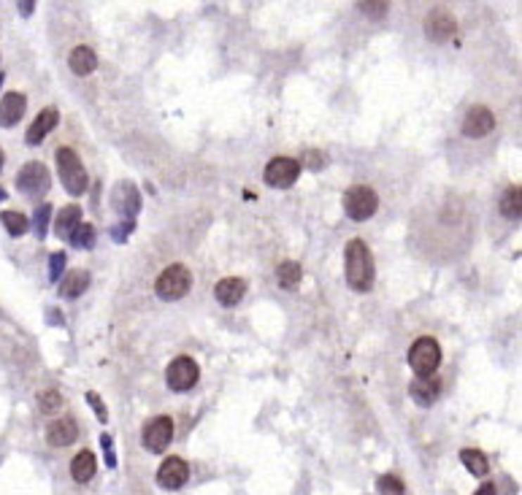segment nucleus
Returning a JSON list of instances; mask_svg holds the SVG:
<instances>
[{
    "mask_svg": "<svg viewBox=\"0 0 522 495\" xmlns=\"http://www.w3.org/2000/svg\"><path fill=\"white\" fill-rule=\"evenodd\" d=\"M344 263H347V284L355 290V292H368L374 287V276H376V268H374V255L368 249L366 241L355 238L347 244V252H344Z\"/></svg>",
    "mask_w": 522,
    "mask_h": 495,
    "instance_id": "obj_1",
    "label": "nucleus"
},
{
    "mask_svg": "<svg viewBox=\"0 0 522 495\" xmlns=\"http://www.w3.org/2000/svg\"><path fill=\"white\" fill-rule=\"evenodd\" d=\"M54 158H57V171H60V179H63V187L70 195H84V190H87V171H84L79 155L70 146H60Z\"/></svg>",
    "mask_w": 522,
    "mask_h": 495,
    "instance_id": "obj_2",
    "label": "nucleus"
},
{
    "mask_svg": "<svg viewBox=\"0 0 522 495\" xmlns=\"http://www.w3.org/2000/svg\"><path fill=\"white\" fill-rule=\"evenodd\" d=\"M190 287H192V274H190V268L182 266V263L168 266L160 276H157V282H155L157 295H160L163 301H179V298H184V295L190 292Z\"/></svg>",
    "mask_w": 522,
    "mask_h": 495,
    "instance_id": "obj_3",
    "label": "nucleus"
},
{
    "mask_svg": "<svg viewBox=\"0 0 522 495\" xmlns=\"http://www.w3.org/2000/svg\"><path fill=\"white\" fill-rule=\"evenodd\" d=\"M379 209V195L366 184H355L344 193V212L355 222H366Z\"/></svg>",
    "mask_w": 522,
    "mask_h": 495,
    "instance_id": "obj_4",
    "label": "nucleus"
},
{
    "mask_svg": "<svg viewBox=\"0 0 522 495\" xmlns=\"http://www.w3.org/2000/svg\"><path fill=\"white\" fill-rule=\"evenodd\" d=\"M438 363H441V347H438L435 338L422 336L412 344V349H409V366L414 368L417 376H433Z\"/></svg>",
    "mask_w": 522,
    "mask_h": 495,
    "instance_id": "obj_5",
    "label": "nucleus"
},
{
    "mask_svg": "<svg viewBox=\"0 0 522 495\" xmlns=\"http://www.w3.org/2000/svg\"><path fill=\"white\" fill-rule=\"evenodd\" d=\"M17 187L22 195L27 198H41V195L49 193L52 187V176H49V168L44 162H27L22 165L17 174Z\"/></svg>",
    "mask_w": 522,
    "mask_h": 495,
    "instance_id": "obj_6",
    "label": "nucleus"
},
{
    "mask_svg": "<svg viewBox=\"0 0 522 495\" xmlns=\"http://www.w3.org/2000/svg\"><path fill=\"white\" fill-rule=\"evenodd\" d=\"M141 442H144V446H146L149 452H155V455L165 452L168 444L174 442V420L165 417V414L149 420V423L144 425V430H141Z\"/></svg>",
    "mask_w": 522,
    "mask_h": 495,
    "instance_id": "obj_7",
    "label": "nucleus"
},
{
    "mask_svg": "<svg viewBox=\"0 0 522 495\" xmlns=\"http://www.w3.org/2000/svg\"><path fill=\"white\" fill-rule=\"evenodd\" d=\"M198 376H200V368H198V363L192 357H176L174 363L165 368V382H168V387L174 392L192 390L195 382H198Z\"/></svg>",
    "mask_w": 522,
    "mask_h": 495,
    "instance_id": "obj_8",
    "label": "nucleus"
},
{
    "mask_svg": "<svg viewBox=\"0 0 522 495\" xmlns=\"http://www.w3.org/2000/svg\"><path fill=\"white\" fill-rule=\"evenodd\" d=\"M298 174H300V162L293 158H274L265 165V181L271 187H279V190L293 187Z\"/></svg>",
    "mask_w": 522,
    "mask_h": 495,
    "instance_id": "obj_9",
    "label": "nucleus"
},
{
    "mask_svg": "<svg viewBox=\"0 0 522 495\" xmlns=\"http://www.w3.org/2000/svg\"><path fill=\"white\" fill-rule=\"evenodd\" d=\"M187 479H190V465L182 458H165L160 463V468H157V482H160V487H165V490H179V487H184Z\"/></svg>",
    "mask_w": 522,
    "mask_h": 495,
    "instance_id": "obj_10",
    "label": "nucleus"
},
{
    "mask_svg": "<svg viewBox=\"0 0 522 495\" xmlns=\"http://www.w3.org/2000/svg\"><path fill=\"white\" fill-rule=\"evenodd\" d=\"M454 33V17L447 11V8H433L428 17H425V36L435 41V44H444L450 41Z\"/></svg>",
    "mask_w": 522,
    "mask_h": 495,
    "instance_id": "obj_11",
    "label": "nucleus"
},
{
    "mask_svg": "<svg viewBox=\"0 0 522 495\" xmlns=\"http://www.w3.org/2000/svg\"><path fill=\"white\" fill-rule=\"evenodd\" d=\"M492 127H495V117H492V111L488 106H473L466 114V120H463V133L469 139H482V136H488Z\"/></svg>",
    "mask_w": 522,
    "mask_h": 495,
    "instance_id": "obj_12",
    "label": "nucleus"
},
{
    "mask_svg": "<svg viewBox=\"0 0 522 495\" xmlns=\"http://www.w3.org/2000/svg\"><path fill=\"white\" fill-rule=\"evenodd\" d=\"M25 108H27V98L22 92H6L0 101V124L14 127L25 117Z\"/></svg>",
    "mask_w": 522,
    "mask_h": 495,
    "instance_id": "obj_13",
    "label": "nucleus"
},
{
    "mask_svg": "<svg viewBox=\"0 0 522 495\" xmlns=\"http://www.w3.org/2000/svg\"><path fill=\"white\" fill-rule=\"evenodd\" d=\"M57 122H60V114H57V108H44L38 117L33 120V124L27 127V143L30 146H38V143L44 141L49 133H52L54 127H57Z\"/></svg>",
    "mask_w": 522,
    "mask_h": 495,
    "instance_id": "obj_14",
    "label": "nucleus"
},
{
    "mask_svg": "<svg viewBox=\"0 0 522 495\" xmlns=\"http://www.w3.org/2000/svg\"><path fill=\"white\" fill-rule=\"evenodd\" d=\"M79 439V425L73 417H60L46 428V442L52 446H68Z\"/></svg>",
    "mask_w": 522,
    "mask_h": 495,
    "instance_id": "obj_15",
    "label": "nucleus"
},
{
    "mask_svg": "<svg viewBox=\"0 0 522 495\" xmlns=\"http://www.w3.org/2000/svg\"><path fill=\"white\" fill-rule=\"evenodd\" d=\"M409 392H412L417 406H431V404H435V398L441 395V382H438V376H417L412 382Z\"/></svg>",
    "mask_w": 522,
    "mask_h": 495,
    "instance_id": "obj_16",
    "label": "nucleus"
},
{
    "mask_svg": "<svg viewBox=\"0 0 522 495\" xmlns=\"http://www.w3.org/2000/svg\"><path fill=\"white\" fill-rule=\"evenodd\" d=\"M111 200H114V209L122 214V217H127V219L141 209V195L130 181H122V184L114 190Z\"/></svg>",
    "mask_w": 522,
    "mask_h": 495,
    "instance_id": "obj_17",
    "label": "nucleus"
},
{
    "mask_svg": "<svg viewBox=\"0 0 522 495\" xmlns=\"http://www.w3.org/2000/svg\"><path fill=\"white\" fill-rule=\"evenodd\" d=\"M246 295V282L244 279H236V276H227L222 282L214 287V298L222 303V306H236L241 303V298Z\"/></svg>",
    "mask_w": 522,
    "mask_h": 495,
    "instance_id": "obj_18",
    "label": "nucleus"
},
{
    "mask_svg": "<svg viewBox=\"0 0 522 495\" xmlns=\"http://www.w3.org/2000/svg\"><path fill=\"white\" fill-rule=\"evenodd\" d=\"M95 468H98L95 455H92L89 449H82V452L73 458V463H70V477L76 479L79 484H84V482H89V479L95 477Z\"/></svg>",
    "mask_w": 522,
    "mask_h": 495,
    "instance_id": "obj_19",
    "label": "nucleus"
},
{
    "mask_svg": "<svg viewBox=\"0 0 522 495\" xmlns=\"http://www.w3.org/2000/svg\"><path fill=\"white\" fill-rule=\"evenodd\" d=\"M68 65L73 73L87 76V73H92L95 68H98V57H95V52H92L89 46H76L68 57Z\"/></svg>",
    "mask_w": 522,
    "mask_h": 495,
    "instance_id": "obj_20",
    "label": "nucleus"
},
{
    "mask_svg": "<svg viewBox=\"0 0 522 495\" xmlns=\"http://www.w3.org/2000/svg\"><path fill=\"white\" fill-rule=\"evenodd\" d=\"M501 214L511 222H520L522 217V187L520 184H511L509 190L501 198Z\"/></svg>",
    "mask_w": 522,
    "mask_h": 495,
    "instance_id": "obj_21",
    "label": "nucleus"
},
{
    "mask_svg": "<svg viewBox=\"0 0 522 495\" xmlns=\"http://www.w3.org/2000/svg\"><path fill=\"white\" fill-rule=\"evenodd\" d=\"M79 222H82V209L79 206H65L63 212L57 214V219H54V233L60 238H68Z\"/></svg>",
    "mask_w": 522,
    "mask_h": 495,
    "instance_id": "obj_22",
    "label": "nucleus"
},
{
    "mask_svg": "<svg viewBox=\"0 0 522 495\" xmlns=\"http://www.w3.org/2000/svg\"><path fill=\"white\" fill-rule=\"evenodd\" d=\"M87 287H89L87 271H70L68 276L63 279V284H60V295H65V298H79Z\"/></svg>",
    "mask_w": 522,
    "mask_h": 495,
    "instance_id": "obj_23",
    "label": "nucleus"
},
{
    "mask_svg": "<svg viewBox=\"0 0 522 495\" xmlns=\"http://www.w3.org/2000/svg\"><path fill=\"white\" fill-rule=\"evenodd\" d=\"M276 279L284 290H293V287H298L300 279H303V268L298 266V263H293V260H287V263H281V266L276 268Z\"/></svg>",
    "mask_w": 522,
    "mask_h": 495,
    "instance_id": "obj_24",
    "label": "nucleus"
},
{
    "mask_svg": "<svg viewBox=\"0 0 522 495\" xmlns=\"http://www.w3.org/2000/svg\"><path fill=\"white\" fill-rule=\"evenodd\" d=\"M460 460H463V465L469 468L473 477H485L490 471L488 458H485L479 449H463V452H460Z\"/></svg>",
    "mask_w": 522,
    "mask_h": 495,
    "instance_id": "obj_25",
    "label": "nucleus"
},
{
    "mask_svg": "<svg viewBox=\"0 0 522 495\" xmlns=\"http://www.w3.org/2000/svg\"><path fill=\"white\" fill-rule=\"evenodd\" d=\"M68 238L76 249H92L95 247V228L89 222H79Z\"/></svg>",
    "mask_w": 522,
    "mask_h": 495,
    "instance_id": "obj_26",
    "label": "nucleus"
},
{
    "mask_svg": "<svg viewBox=\"0 0 522 495\" xmlns=\"http://www.w3.org/2000/svg\"><path fill=\"white\" fill-rule=\"evenodd\" d=\"M0 222H3V228L8 230L11 236H25L27 228H30V219L19 212H3L0 214Z\"/></svg>",
    "mask_w": 522,
    "mask_h": 495,
    "instance_id": "obj_27",
    "label": "nucleus"
},
{
    "mask_svg": "<svg viewBox=\"0 0 522 495\" xmlns=\"http://www.w3.org/2000/svg\"><path fill=\"white\" fill-rule=\"evenodd\" d=\"M376 487H379V495H406L403 482H400L398 477H393V474H384V477H379Z\"/></svg>",
    "mask_w": 522,
    "mask_h": 495,
    "instance_id": "obj_28",
    "label": "nucleus"
},
{
    "mask_svg": "<svg viewBox=\"0 0 522 495\" xmlns=\"http://www.w3.org/2000/svg\"><path fill=\"white\" fill-rule=\"evenodd\" d=\"M38 406H41V411L52 414V411H57V409L63 406V395H60L57 390H44V392L38 395Z\"/></svg>",
    "mask_w": 522,
    "mask_h": 495,
    "instance_id": "obj_29",
    "label": "nucleus"
},
{
    "mask_svg": "<svg viewBox=\"0 0 522 495\" xmlns=\"http://www.w3.org/2000/svg\"><path fill=\"white\" fill-rule=\"evenodd\" d=\"M49 214H52V206H49V203H41V206L35 209L33 228H35V233H38V238H44V236H46V225H49Z\"/></svg>",
    "mask_w": 522,
    "mask_h": 495,
    "instance_id": "obj_30",
    "label": "nucleus"
},
{
    "mask_svg": "<svg viewBox=\"0 0 522 495\" xmlns=\"http://www.w3.org/2000/svg\"><path fill=\"white\" fill-rule=\"evenodd\" d=\"M63 268H65V255H63V252H54L52 260H49V279H52V282L60 279Z\"/></svg>",
    "mask_w": 522,
    "mask_h": 495,
    "instance_id": "obj_31",
    "label": "nucleus"
},
{
    "mask_svg": "<svg viewBox=\"0 0 522 495\" xmlns=\"http://www.w3.org/2000/svg\"><path fill=\"white\" fill-rule=\"evenodd\" d=\"M360 8H363V14H371V17H382V14H387V3H360Z\"/></svg>",
    "mask_w": 522,
    "mask_h": 495,
    "instance_id": "obj_32",
    "label": "nucleus"
},
{
    "mask_svg": "<svg viewBox=\"0 0 522 495\" xmlns=\"http://www.w3.org/2000/svg\"><path fill=\"white\" fill-rule=\"evenodd\" d=\"M87 401H89V406H92V409H95V411H98V417H101V423H106V417H108V414H106V406H103V404H101V398H98V392H87Z\"/></svg>",
    "mask_w": 522,
    "mask_h": 495,
    "instance_id": "obj_33",
    "label": "nucleus"
},
{
    "mask_svg": "<svg viewBox=\"0 0 522 495\" xmlns=\"http://www.w3.org/2000/svg\"><path fill=\"white\" fill-rule=\"evenodd\" d=\"M101 444H103V452H106V463H108V468H114V465H117V455H114L111 439H108V436H101Z\"/></svg>",
    "mask_w": 522,
    "mask_h": 495,
    "instance_id": "obj_34",
    "label": "nucleus"
},
{
    "mask_svg": "<svg viewBox=\"0 0 522 495\" xmlns=\"http://www.w3.org/2000/svg\"><path fill=\"white\" fill-rule=\"evenodd\" d=\"M130 233H133V222H122V228L114 230V238H117V241H125Z\"/></svg>",
    "mask_w": 522,
    "mask_h": 495,
    "instance_id": "obj_35",
    "label": "nucleus"
},
{
    "mask_svg": "<svg viewBox=\"0 0 522 495\" xmlns=\"http://www.w3.org/2000/svg\"><path fill=\"white\" fill-rule=\"evenodd\" d=\"M473 495H495V484H492V482H485Z\"/></svg>",
    "mask_w": 522,
    "mask_h": 495,
    "instance_id": "obj_36",
    "label": "nucleus"
},
{
    "mask_svg": "<svg viewBox=\"0 0 522 495\" xmlns=\"http://www.w3.org/2000/svg\"><path fill=\"white\" fill-rule=\"evenodd\" d=\"M19 8H22V14H30L33 11V3H19Z\"/></svg>",
    "mask_w": 522,
    "mask_h": 495,
    "instance_id": "obj_37",
    "label": "nucleus"
},
{
    "mask_svg": "<svg viewBox=\"0 0 522 495\" xmlns=\"http://www.w3.org/2000/svg\"><path fill=\"white\" fill-rule=\"evenodd\" d=\"M3 165H6V155H3V149H0V171H3Z\"/></svg>",
    "mask_w": 522,
    "mask_h": 495,
    "instance_id": "obj_38",
    "label": "nucleus"
},
{
    "mask_svg": "<svg viewBox=\"0 0 522 495\" xmlns=\"http://www.w3.org/2000/svg\"><path fill=\"white\" fill-rule=\"evenodd\" d=\"M3 200H6V190H3V187H0V203H3Z\"/></svg>",
    "mask_w": 522,
    "mask_h": 495,
    "instance_id": "obj_39",
    "label": "nucleus"
},
{
    "mask_svg": "<svg viewBox=\"0 0 522 495\" xmlns=\"http://www.w3.org/2000/svg\"><path fill=\"white\" fill-rule=\"evenodd\" d=\"M3 79H6V73H0V87H3Z\"/></svg>",
    "mask_w": 522,
    "mask_h": 495,
    "instance_id": "obj_40",
    "label": "nucleus"
}]
</instances>
